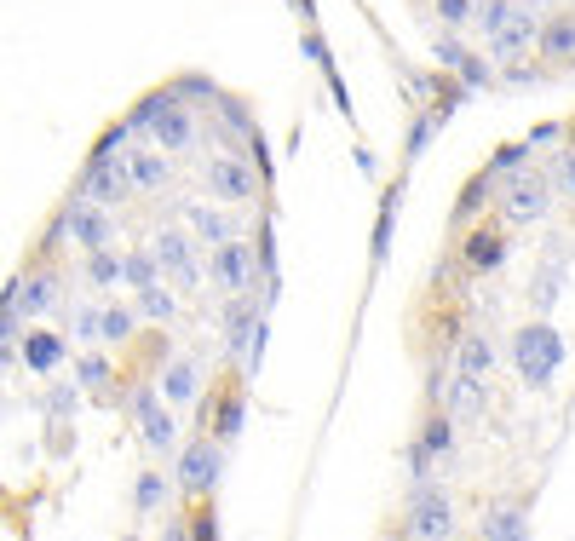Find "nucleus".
Listing matches in <instances>:
<instances>
[{
    "instance_id": "nucleus-1",
    "label": "nucleus",
    "mask_w": 575,
    "mask_h": 541,
    "mask_svg": "<svg viewBox=\"0 0 575 541\" xmlns=\"http://www.w3.org/2000/svg\"><path fill=\"white\" fill-rule=\"evenodd\" d=\"M196 104H184L179 93H173V81L167 87H156V93H144L127 110V121H133V133H144L150 144H161L167 156H184V150H196V116H190Z\"/></svg>"
},
{
    "instance_id": "nucleus-2",
    "label": "nucleus",
    "mask_w": 575,
    "mask_h": 541,
    "mask_svg": "<svg viewBox=\"0 0 575 541\" xmlns=\"http://www.w3.org/2000/svg\"><path fill=\"white\" fill-rule=\"evenodd\" d=\"M564 334L552 329L547 317H535V323H524V329L512 334V369H518V380L524 386H552V375L564 369Z\"/></svg>"
},
{
    "instance_id": "nucleus-3",
    "label": "nucleus",
    "mask_w": 575,
    "mask_h": 541,
    "mask_svg": "<svg viewBox=\"0 0 575 541\" xmlns=\"http://www.w3.org/2000/svg\"><path fill=\"white\" fill-rule=\"evenodd\" d=\"M265 173H259V162H248L242 150H219L213 162H207V196L213 202H225V208H253L259 196H265Z\"/></svg>"
},
{
    "instance_id": "nucleus-4",
    "label": "nucleus",
    "mask_w": 575,
    "mask_h": 541,
    "mask_svg": "<svg viewBox=\"0 0 575 541\" xmlns=\"http://www.w3.org/2000/svg\"><path fill=\"white\" fill-rule=\"evenodd\" d=\"M207 277L219 294H253V288H265V271H259V248H253V236H230L213 248L207 259Z\"/></svg>"
},
{
    "instance_id": "nucleus-5",
    "label": "nucleus",
    "mask_w": 575,
    "mask_h": 541,
    "mask_svg": "<svg viewBox=\"0 0 575 541\" xmlns=\"http://www.w3.org/2000/svg\"><path fill=\"white\" fill-rule=\"evenodd\" d=\"M219 472H225V444L207 432V438H190V444L179 449L173 478H179V490L190 495V501H207V495L219 490Z\"/></svg>"
},
{
    "instance_id": "nucleus-6",
    "label": "nucleus",
    "mask_w": 575,
    "mask_h": 541,
    "mask_svg": "<svg viewBox=\"0 0 575 541\" xmlns=\"http://www.w3.org/2000/svg\"><path fill=\"white\" fill-rule=\"evenodd\" d=\"M81 190H87L92 202H104V208L127 202V196H138L133 173H127V150H104V144H92L87 167H81Z\"/></svg>"
},
{
    "instance_id": "nucleus-7",
    "label": "nucleus",
    "mask_w": 575,
    "mask_h": 541,
    "mask_svg": "<svg viewBox=\"0 0 575 541\" xmlns=\"http://www.w3.org/2000/svg\"><path fill=\"white\" fill-rule=\"evenodd\" d=\"M552 208V185L547 179H535V173H506V185H501V196H495V213H501V225H535L541 213Z\"/></svg>"
},
{
    "instance_id": "nucleus-8",
    "label": "nucleus",
    "mask_w": 575,
    "mask_h": 541,
    "mask_svg": "<svg viewBox=\"0 0 575 541\" xmlns=\"http://www.w3.org/2000/svg\"><path fill=\"white\" fill-rule=\"evenodd\" d=\"M127 409H133V426H138V438H144V449H150V455H167V449H179V421L167 415V398H161V386H133Z\"/></svg>"
},
{
    "instance_id": "nucleus-9",
    "label": "nucleus",
    "mask_w": 575,
    "mask_h": 541,
    "mask_svg": "<svg viewBox=\"0 0 575 541\" xmlns=\"http://www.w3.org/2000/svg\"><path fill=\"white\" fill-rule=\"evenodd\" d=\"M397 536H414V541H449L455 536V507H449V495L432 490V484H414V501L403 524H397Z\"/></svg>"
},
{
    "instance_id": "nucleus-10",
    "label": "nucleus",
    "mask_w": 575,
    "mask_h": 541,
    "mask_svg": "<svg viewBox=\"0 0 575 541\" xmlns=\"http://www.w3.org/2000/svg\"><path fill=\"white\" fill-rule=\"evenodd\" d=\"M58 225H64V236L75 242V248H110V242H115V219L104 213V202H92L87 190L64 196Z\"/></svg>"
},
{
    "instance_id": "nucleus-11",
    "label": "nucleus",
    "mask_w": 575,
    "mask_h": 541,
    "mask_svg": "<svg viewBox=\"0 0 575 541\" xmlns=\"http://www.w3.org/2000/svg\"><path fill=\"white\" fill-rule=\"evenodd\" d=\"M156 254H161V265H167V283L179 288V294H196V288L207 283V265H202V254H196V231H179V225L156 231Z\"/></svg>"
},
{
    "instance_id": "nucleus-12",
    "label": "nucleus",
    "mask_w": 575,
    "mask_h": 541,
    "mask_svg": "<svg viewBox=\"0 0 575 541\" xmlns=\"http://www.w3.org/2000/svg\"><path fill=\"white\" fill-rule=\"evenodd\" d=\"M506 231H512V225H472V231H460V271H466V277L501 271L506 254H512Z\"/></svg>"
},
{
    "instance_id": "nucleus-13",
    "label": "nucleus",
    "mask_w": 575,
    "mask_h": 541,
    "mask_svg": "<svg viewBox=\"0 0 575 541\" xmlns=\"http://www.w3.org/2000/svg\"><path fill=\"white\" fill-rule=\"evenodd\" d=\"M564 277H570V248L552 236L547 248H541V259H535V277H529V306H535V317H552L558 294H564Z\"/></svg>"
},
{
    "instance_id": "nucleus-14",
    "label": "nucleus",
    "mask_w": 575,
    "mask_h": 541,
    "mask_svg": "<svg viewBox=\"0 0 575 541\" xmlns=\"http://www.w3.org/2000/svg\"><path fill=\"white\" fill-rule=\"evenodd\" d=\"M202 426L219 438V444H236V438H242V426H248V380H225V386L207 398Z\"/></svg>"
},
{
    "instance_id": "nucleus-15",
    "label": "nucleus",
    "mask_w": 575,
    "mask_h": 541,
    "mask_svg": "<svg viewBox=\"0 0 575 541\" xmlns=\"http://www.w3.org/2000/svg\"><path fill=\"white\" fill-rule=\"evenodd\" d=\"M535 58L547 64V75H570L575 70V6L570 12H547V18H541Z\"/></svg>"
},
{
    "instance_id": "nucleus-16",
    "label": "nucleus",
    "mask_w": 575,
    "mask_h": 541,
    "mask_svg": "<svg viewBox=\"0 0 575 541\" xmlns=\"http://www.w3.org/2000/svg\"><path fill=\"white\" fill-rule=\"evenodd\" d=\"M535 41H541V18H535V6H518V18L501 35H489V52H495V64H524Z\"/></svg>"
},
{
    "instance_id": "nucleus-17",
    "label": "nucleus",
    "mask_w": 575,
    "mask_h": 541,
    "mask_svg": "<svg viewBox=\"0 0 575 541\" xmlns=\"http://www.w3.org/2000/svg\"><path fill=\"white\" fill-rule=\"evenodd\" d=\"M58 294H64V277L58 271H29L18 277V311L23 317H46V311H58Z\"/></svg>"
},
{
    "instance_id": "nucleus-18",
    "label": "nucleus",
    "mask_w": 575,
    "mask_h": 541,
    "mask_svg": "<svg viewBox=\"0 0 575 541\" xmlns=\"http://www.w3.org/2000/svg\"><path fill=\"white\" fill-rule=\"evenodd\" d=\"M127 173H133V190H161L167 179H173V162H167V150L161 144H133L127 150Z\"/></svg>"
},
{
    "instance_id": "nucleus-19",
    "label": "nucleus",
    "mask_w": 575,
    "mask_h": 541,
    "mask_svg": "<svg viewBox=\"0 0 575 541\" xmlns=\"http://www.w3.org/2000/svg\"><path fill=\"white\" fill-rule=\"evenodd\" d=\"M455 375H466V380H489V375H495V340H489V334L466 329L455 340Z\"/></svg>"
},
{
    "instance_id": "nucleus-20",
    "label": "nucleus",
    "mask_w": 575,
    "mask_h": 541,
    "mask_svg": "<svg viewBox=\"0 0 575 541\" xmlns=\"http://www.w3.org/2000/svg\"><path fill=\"white\" fill-rule=\"evenodd\" d=\"M161 398L173 403V409H190L196 403V392H202V369H196V357H173L167 369H161Z\"/></svg>"
},
{
    "instance_id": "nucleus-21",
    "label": "nucleus",
    "mask_w": 575,
    "mask_h": 541,
    "mask_svg": "<svg viewBox=\"0 0 575 541\" xmlns=\"http://www.w3.org/2000/svg\"><path fill=\"white\" fill-rule=\"evenodd\" d=\"M455 104H460V93H449V98H437L432 104V116H414L409 121V144H403V162H420L426 156V144L437 139V127L455 116Z\"/></svg>"
},
{
    "instance_id": "nucleus-22",
    "label": "nucleus",
    "mask_w": 575,
    "mask_h": 541,
    "mask_svg": "<svg viewBox=\"0 0 575 541\" xmlns=\"http://www.w3.org/2000/svg\"><path fill=\"white\" fill-rule=\"evenodd\" d=\"M397 208H403V179H391V185L380 190V219H374V242H368V259H374V265H386V254H391Z\"/></svg>"
},
{
    "instance_id": "nucleus-23",
    "label": "nucleus",
    "mask_w": 575,
    "mask_h": 541,
    "mask_svg": "<svg viewBox=\"0 0 575 541\" xmlns=\"http://www.w3.org/2000/svg\"><path fill=\"white\" fill-rule=\"evenodd\" d=\"M213 116H219V144H225V150H236L242 139L253 144V116H248V104H242V98L219 93V104H213Z\"/></svg>"
},
{
    "instance_id": "nucleus-24",
    "label": "nucleus",
    "mask_w": 575,
    "mask_h": 541,
    "mask_svg": "<svg viewBox=\"0 0 575 541\" xmlns=\"http://www.w3.org/2000/svg\"><path fill=\"white\" fill-rule=\"evenodd\" d=\"M219 208H225V202H219ZM219 208H196V202H184V225L202 236V242H213V248H219V242H230V236H242V231H236V219H230V213H219Z\"/></svg>"
},
{
    "instance_id": "nucleus-25",
    "label": "nucleus",
    "mask_w": 575,
    "mask_h": 541,
    "mask_svg": "<svg viewBox=\"0 0 575 541\" xmlns=\"http://www.w3.org/2000/svg\"><path fill=\"white\" fill-rule=\"evenodd\" d=\"M478 536H489V541H524L529 536V513H524V507H512V501H501V507H489V513H483Z\"/></svg>"
},
{
    "instance_id": "nucleus-26",
    "label": "nucleus",
    "mask_w": 575,
    "mask_h": 541,
    "mask_svg": "<svg viewBox=\"0 0 575 541\" xmlns=\"http://www.w3.org/2000/svg\"><path fill=\"white\" fill-rule=\"evenodd\" d=\"M115 283H127V254H115V248H87V288L110 294Z\"/></svg>"
},
{
    "instance_id": "nucleus-27",
    "label": "nucleus",
    "mask_w": 575,
    "mask_h": 541,
    "mask_svg": "<svg viewBox=\"0 0 575 541\" xmlns=\"http://www.w3.org/2000/svg\"><path fill=\"white\" fill-rule=\"evenodd\" d=\"M69 357V346L58 340V334H46V329H35V334H23V363L35 369V375H52L58 363Z\"/></svg>"
},
{
    "instance_id": "nucleus-28",
    "label": "nucleus",
    "mask_w": 575,
    "mask_h": 541,
    "mask_svg": "<svg viewBox=\"0 0 575 541\" xmlns=\"http://www.w3.org/2000/svg\"><path fill=\"white\" fill-rule=\"evenodd\" d=\"M495 179H501V173H489V167H483L478 179H466V185H460V202H455V231H466V219H478V213L489 208V202H495V196H489V190H495Z\"/></svg>"
},
{
    "instance_id": "nucleus-29",
    "label": "nucleus",
    "mask_w": 575,
    "mask_h": 541,
    "mask_svg": "<svg viewBox=\"0 0 575 541\" xmlns=\"http://www.w3.org/2000/svg\"><path fill=\"white\" fill-rule=\"evenodd\" d=\"M167 283V265L156 248H127V288H156Z\"/></svg>"
},
{
    "instance_id": "nucleus-30",
    "label": "nucleus",
    "mask_w": 575,
    "mask_h": 541,
    "mask_svg": "<svg viewBox=\"0 0 575 541\" xmlns=\"http://www.w3.org/2000/svg\"><path fill=\"white\" fill-rule=\"evenodd\" d=\"M179 478L173 472H161V467H150V472H138V484H133V507L138 513H156L161 501H167V490H173Z\"/></svg>"
},
{
    "instance_id": "nucleus-31",
    "label": "nucleus",
    "mask_w": 575,
    "mask_h": 541,
    "mask_svg": "<svg viewBox=\"0 0 575 541\" xmlns=\"http://www.w3.org/2000/svg\"><path fill=\"white\" fill-rule=\"evenodd\" d=\"M110 380H115V363L104 352H92L87 346V352L75 357V386H81V392H104Z\"/></svg>"
},
{
    "instance_id": "nucleus-32",
    "label": "nucleus",
    "mask_w": 575,
    "mask_h": 541,
    "mask_svg": "<svg viewBox=\"0 0 575 541\" xmlns=\"http://www.w3.org/2000/svg\"><path fill=\"white\" fill-rule=\"evenodd\" d=\"M133 306H138V317H150V323H173V317H179V300L167 294V283L133 288Z\"/></svg>"
},
{
    "instance_id": "nucleus-33",
    "label": "nucleus",
    "mask_w": 575,
    "mask_h": 541,
    "mask_svg": "<svg viewBox=\"0 0 575 541\" xmlns=\"http://www.w3.org/2000/svg\"><path fill=\"white\" fill-rule=\"evenodd\" d=\"M138 329V306H115V300H104V346H127Z\"/></svg>"
},
{
    "instance_id": "nucleus-34",
    "label": "nucleus",
    "mask_w": 575,
    "mask_h": 541,
    "mask_svg": "<svg viewBox=\"0 0 575 541\" xmlns=\"http://www.w3.org/2000/svg\"><path fill=\"white\" fill-rule=\"evenodd\" d=\"M529 150H535V144L529 139H512V144H501V150H495V156H489V173H524L529 167Z\"/></svg>"
},
{
    "instance_id": "nucleus-35",
    "label": "nucleus",
    "mask_w": 575,
    "mask_h": 541,
    "mask_svg": "<svg viewBox=\"0 0 575 541\" xmlns=\"http://www.w3.org/2000/svg\"><path fill=\"white\" fill-rule=\"evenodd\" d=\"M518 18V0H478V29L483 35H501Z\"/></svg>"
},
{
    "instance_id": "nucleus-36",
    "label": "nucleus",
    "mask_w": 575,
    "mask_h": 541,
    "mask_svg": "<svg viewBox=\"0 0 575 541\" xmlns=\"http://www.w3.org/2000/svg\"><path fill=\"white\" fill-rule=\"evenodd\" d=\"M173 93H179L184 104H207V110L219 104V87H213L207 75H173Z\"/></svg>"
},
{
    "instance_id": "nucleus-37",
    "label": "nucleus",
    "mask_w": 575,
    "mask_h": 541,
    "mask_svg": "<svg viewBox=\"0 0 575 541\" xmlns=\"http://www.w3.org/2000/svg\"><path fill=\"white\" fill-rule=\"evenodd\" d=\"M75 340H81V346H104V306L75 311Z\"/></svg>"
},
{
    "instance_id": "nucleus-38",
    "label": "nucleus",
    "mask_w": 575,
    "mask_h": 541,
    "mask_svg": "<svg viewBox=\"0 0 575 541\" xmlns=\"http://www.w3.org/2000/svg\"><path fill=\"white\" fill-rule=\"evenodd\" d=\"M420 444L432 449V455H443V449L455 444V421H449V415H432V421L420 426Z\"/></svg>"
},
{
    "instance_id": "nucleus-39",
    "label": "nucleus",
    "mask_w": 575,
    "mask_h": 541,
    "mask_svg": "<svg viewBox=\"0 0 575 541\" xmlns=\"http://www.w3.org/2000/svg\"><path fill=\"white\" fill-rule=\"evenodd\" d=\"M432 12H437L449 29H466L472 18H478V0H432Z\"/></svg>"
},
{
    "instance_id": "nucleus-40",
    "label": "nucleus",
    "mask_w": 575,
    "mask_h": 541,
    "mask_svg": "<svg viewBox=\"0 0 575 541\" xmlns=\"http://www.w3.org/2000/svg\"><path fill=\"white\" fill-rule=\"evenodd\" d=\"M552 185L564 190V196H575V150H570V144H564V156L552 162Z\"/></svg>"
},
{
    "instance_id": "nucleus-41",
    "label": "nucleus",
    "mask_w": 575,
    "mask_h": 541,
    "mask_svg": "<svg viewBox=\"0 0 575 541\" xmlns=\"http://www.w3.org/2000/svg\"><path fill=\"white\" fill-rule=\"evenodd\" d=\"M489 81H495V75H489V64L466 52V58H460V87H489Z\"/></svg>"
},
{
    "instance_id": "nucleus-42",
    "label": "nucleus",
    "mask_w": 575,
    "mask_h": 541,
    "mask_svg": "<svg viewBox=\"0 0 575 541\" xmlns=\"http://www.w3.org/2000/svg\"><path fill=\"white\" fill-rule=\"evenodd\" d=\"M184 530H190V536H202V541H213V536H219V524H213V507L202 501V513H190V524H184Z\"/></svg>"
},
{
    "instance_id": "nucleus-43",
    "label": "nucleus",
    "mask_w": 575,
    "mask_h": 541,
    "mask_svg": "<svg viewBox=\"0 0 575 541\" xmlns=\"http://www.w3.org/2000/svg\"><path fill=\"white\" fill-rule=\"evenodd\" d=\"M552 139H564V127H558V121H541V127L529 133V144H552Z\"/></svg>"
},
{
    "instance_id": "nucleus-44",
    "label": "nucleus",
    "mask_w": 575,
    "mask_h": 541,
    "mask_svg": "<svg viewBox=\"0 0 575 541\" xmlns=\"http://www.w3.org/2000/svg\"><path fill=\"white\" fill-rule=\"evenodd\" d=\"M437 58H443V64H449V70H460V58H466V52H460L455 41H437Z\"/></svg>"
},
{
    "instance_id": "nucleus-45",
    "label": "nucleus",
    "mask_w": 575,
    "mask_h": 541,
    "mask_svg": "<svg viewBox=\"0 0 575 541\" xmlns=\"http://www.w3.org/2000/svg\"><path fill=\"white\" fill-rule=\"evenodd\" d=\"M294 6H299V18H305V24L317 18V6H311V0H294Z\"/></svg>"
},
{
    "instance_id": "nucleus-46",
    "label": "nucleus",
    "mask_w": 575,
    "mask_h": 541,
    "mask_svg": "<svg viewBox=\"0 0 575 541\" xmlns=\"http://www.w3.org/2000/svg\"><path fill=\"white\" fill-rule=\"evenodd\" d=\"M564 144H570V150H575V121H570V127H564Z\"/></svg>"
}]
</instances>
